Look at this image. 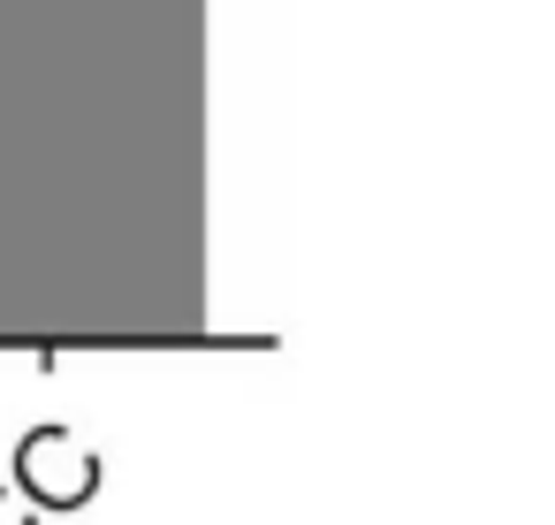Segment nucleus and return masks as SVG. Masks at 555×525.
I'll return each instance as SVG.
<instances>
[{"label":"nucleus","instance_id":"obj_1","mask_svg":"<svg viewBox=\"0 0 555 525\" xmlns=\"http://www.w3.org/2000/svg\"><path fill=\"white\" fill-rule=\"evenodd\" d=\"M16 487L39 502V510H85L100 495V457L69 441V426H31L9 457Z\"/></svg>","mask_w":555,"mask_h":525},{"label":"nucleus","instance_id":"obj_2","mask_svg":"<svg viewBox=\"0 0 555 525\" xmlns=\"http://www.w3.org/2000/svg\"><path fill=\"white\" fill-rule=\"evenodd\" d=\"M9 525H39V517H31V510H9Z\"/></svg>","mask_w":555,"mask_h":525}]
</instances>
